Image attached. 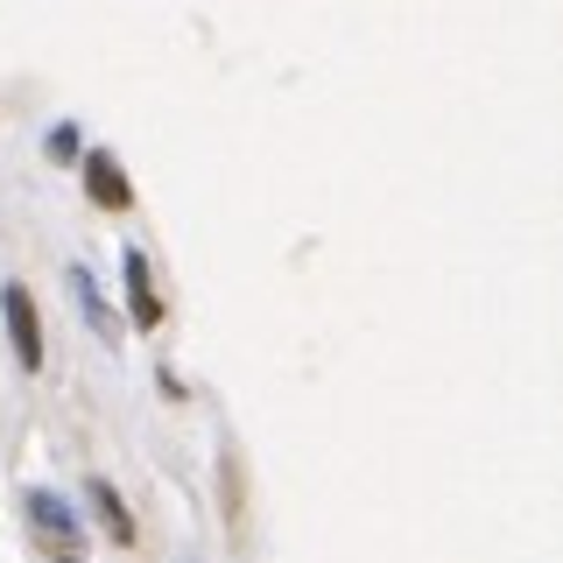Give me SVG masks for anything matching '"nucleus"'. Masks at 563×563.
Segmentation results:
<instances>
[{
	"mask_svg": "<svg viewBox=\"0 0 563 563\" xmlns=\"http://www.w3.org/2000/svg\"><path fill=\"white\" fill-rule=\"evenodd\" d=\"M128 289H134V317H141V324H155V317H163V303H155V289H148V268H141V254L128 261Z\"/></svg>",
	"mask_w": 563,
	"mask_h": 563,
	"instance_id": "2",
	"label": "nucleus"
},
{
	"mask_svg": "<svg viewBox=\"0 0 563 563\" xmlns=\"http://www.w3.org/2000/svg\"><path fill=\"white\" fill-rule=\"evenodd\" d=\"M0 310H8V331H14V360H22V366H43V331H35L29 289H8V296H0Z\"/></svg>",
	"mask_w": 563,
	"mask_h": 563,
	"instance_id": "1",
	"label": "nucleus"
},
{
	"mask_svg": "<svg viewBox=\"0 0 563 563\" xmlns=\"http://www.w3.org/2000/svg\"><path fill=\"white\" fill-rule=\"evenodd\" d=\"M92 198L99 205H128V184H120V169L106 163V155H92Z\"/></svg>",
	"mask_w": 563,
	"mask_h": 563,
	"instance_id": "3",
	"label": "nucleus"
},
{
	"mask_svg": "<svg viewBox=\"0 0 563 563\" xmlns=\"http://www.w3.org/2000/svg\"><path fill=\"white\" fill-rule=\"evenodd\" d=\"M64 563H70V556H64Z\"/></svg>",
	"mask_w": 563,
	"mask_h": 563,
	"instance_id": "5",
	"label": "nucleus"
},
{
	"mask_svg": "<svg viewBox=\"0 0 563 563\" xmlns=\"http://www.w3.org/2000/svg\"><path fill=\"white\" fill-rule=\"evenodd\" d=\"M35 521H43V528H57V536H70V515H64V500H49V493H35Z\"/></svg>",
	"mask_w": 563,
	"mask_h": 563,
	"instance_id": "4",
	"label": "nucleus"
}]
</instances>
